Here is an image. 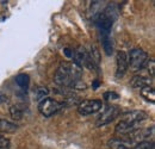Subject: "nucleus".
Instances as JSON below:
<instances>
[{
  "mask_svg": "<svg viewBox=\"0 0 155 149\" xmlns=\"http://www.w3.org/2000/svg\"><path fill=\"white\" fill-rule=\"evenodd\" d=\"M80 71L77 66H73L71 63H62L58 68L54 75V81L58 86H69V87H85V85H81L80 80Z\"/></svg>",
  "mask_w": 155,
  "mask_h": 149,
  "instance_id": "obj_1",
  "label": "nucleus"
},
{
  "mask_svg": "<svg viewBox=\"0 0 155 149\" xmlns=\"http://www.w3.org/2000/svg\"><path fill=\"white\" fill-rule=\"evenodd\" d=\"M148 54L140 48H135L130 51V54L128 55V61H129V66L128 69H130V72H138L141 69L144 68L147 61H148Z\"/></svg>",
  "mask_w": 155,
  "mask_h": 149,
  "instance_id": "obj_2",
  "label": "nucleus"
},
{
  "mask_svg": "<svg viewBox=\"0 0 155 149\" xmlns=\"http://www.w3.org/2000/svg\"><path fill=\"white\" fill-rule=\"evenodd\" d=\"M63 108V104L51 98H44L38 103V111L44 117H51Z\"/></svg>",
  "mask_w": 155,
  "mask_h": 149,
  "instance_id": "obj_3",
  "label": "nucleus"
},
{
  "mask_svg": "<svg viewBox=\"0 0 155 149\" xmlns=\"http://www.w3.org/2000/svg\"><path fill=\"white\" fill-rule=\"evenodd\" d=\"M103 108V103L99 99H85L79 103L78 112L81 116H88L100 111Z\"/></svg>",
  "mask_w": 155,
  "mask_h": 149,
  "instance_id": "obj_4",
  "label": "nucleus"
},
{
  "mask_svg": "<svg viewBox=\"0 0 155 149\" xmlns=\"http://www.w3.org/2000/svg\"><path fill=\"white\" fill-rule=\"evenodd\" d=\"M118 114H119V109H118V106L109 105V106H106V108L103 110V112L100 113V116L98 117L97 122H96V125H97V127L106 125V124L111 123Z\"/></svg>",
  "mask_w": 155,
  "mask_h": 149,
  "instance_id": "obj_5",
  "label": "nucleus"
},
{
  "mask_svg": "<svg viewBox=\"0 0 155 149\" xmlns=\"http://www.w3.org/2000/svg\"><path fill=\"white\" fill-rule=\"evenodd\" d=\"M112 23H114L112 18L105 12L98 15V17L96 18V25L100 30L101 35H110V31H111V28H112Z\"/></svg>",
  "mask_w": 155,
  "mask_h": 149,
  "instance_id": "obj_6",
  "label": "nucleus"
},
{
  "mask_svg": "<svg viewBox=\"0 0 155 149\" xmlns=\"http://www.w3.org/2000/svg\"><path fill=\"white\" fill-rule=\"evenodd\" d=\"M129 61H128V54L125 51H119L116 56V78L124 76L128 71Z\"/></svg>",
  "mask_w": 155,
  "mask_h": 149,
  "instance_id": "obj_7",
  "label": "nucleus"
},
{
  "mask_svg": "<svg viewBox=\"0 0 155 149\" xmlns=\"http://www.w3.org/2000/svg\"><path fill=\"white\" fill-rule=\"evenodd\" d=\"M148 118V113L144 111H131L128 112V113H124L123 114V119L124 122H128V123H131V124H137L144 119Z\"/></svg>",
  "mask_w": 155,
  "mask_h": 149,
  "instance_id": "obj_8",
  "label": "nucleus"
},
{
  "mask_svg": "<svg viewBox=\"0 0 155 149\" xmlns=\"http://www.w3.org/2000/svg\"><path fill=\"white\" fill-rule=\"evenodd\" d=\"M115 130L117 134H120V135H130L131 132L138 130V127L137 124H131V123H128L120 119V122L116 125Z\"/></svg>",
  "mask_w": 155,
  "mask_h": 149,
  "instance_id": "obj_9",
  "label": "nucleus"
},
{
  "mask_svg": "<svg viewBox=\"0 0 155 149\" xmlns=\"http://www.w3.org/2000/svg\"><path fill=\"white\" fill-rule=\"evenodd\" d=\"M150 79L149 78H146V76H142V75H135L131 80H130V85L134 87V88H143L146 86H150Z\"/></svg>",
  "mask_w": 155,
  "mask_h": 149,
  "instance_id": "obj_10",
  "label": "nucleus"
},
{
  "mask_svg": "<svg viewBox=\"0 0 155 149\" xmlns=\"http://www.w3.org/2000/svg\"><path fill=\"white\" fill-rule=\"evenodd\" d=\"M17 124L0 118V132H13L17 130Z\"/></svg>",
  "mask_w": 155,
  "mask_h": 149,
  "instance_id": "obj_11",
  "label": "nucleus"
},
{
  "mask_svg": "<svg viewBox=\"0 0 155 149\" xmlns=\"http://www.w3.org/2000/svg\"><path fill=\"white\" fill-rule=\"evenodd\" d=\"M141 95L150 103L155 101V91L152 86H146V87L141 88Z\"/></svg>",
  "mask_w": 155,
  "mask_h": 149,
  "instance_id": "obj_12",
  "label": "nucleus"
},
{
  "mask_svg": "<svg viewBox=\"0 0 155 149\" xmlns=\"http://www.w3.org/2000/svg\"><path fill=\"white\" fill-rule=\"evenodd\" d=\"M107 146L110 149H129L128 143L119 138H111L107 141Z\"/></svg>",
  "mask_w": 155,
  "mask_h": 149,
  "instance_id": "obj_13",
  "label": "nucleus"
},
{
  "mask_svg": "<svg viewBox=\"0 0 155 149\" xmlns=\"http://www.w3.org/2000/svg\"><path fill=\"white\" fill-rule=\"evenodd\" d=\"M16 82L23 90H26L29 87V84H30V76L28 74H25V73L18 74L16 76Z\"/></svg>",
  "mask_w": 155,
  "mask_h": 149,
  "instance_id": "obj_14",
  "label": "nucleus"
},
{
  "mask_svg": "<svg viewBox=\"0 0 155 149\" xmlns=\"http://www.w3.org/2000/svg\"><path fill=\"white\" fill-rule=\"evenodd\" d=\"M101 41H103V48L105 50V53L107 55H111L114 51V47H112V42L110 39L109 35H101Z\"/></svg>",
  "mask_w": 155,
  "mask_h": 149,
  "instance_id": "obj_15",
  "label": "nucleus"
},
{
  "mask_svg": "<svg viewBox=\"0 0 155 149\" xmlns=\"http://www.w3.org/2000/svg\"><path fill=\"white\" fill-rule=\"evenodd\" d=\"M10 113H11V117L13 119H16V121H20L23 118V111L18 106H12L10 109Z\"/></svg>",
  "mask_w": 155,
  "mask_h": 149,
  "instance_id": "obj_16",
  "label": "nucleus"
},
{
  "mask_svg": "<svg viewBox=\"0 0 155 149\" xmlns=\"http://www.w3.org/2000/svg\"><path fill=\"white\" fill-rule=\"evenodd\" d=\"M48 93H49V91H48V88H47V87H38V88H36V90H35L36 99L39 100V101H41L42 99L47 98Z\"/></svg>",
  "mask_w": 155,
  "mask_h": 149,
  "instance_id": "obj_17",
  "label": "nucleus"
},
{
  "mask_svg": "<svg viewBox=\"0 0 155 149\" xmlns=\"http://www.w3.org/2000/svg\"><path fill=\"white\" fill-rule=\"evenodd\" d=\"M133 149H154V143L152 141H141Z\"/></svg>",
  "mask_w": 155,
  "mask_h": 149,
  "instance_id": "obj_18",
  "label": "nucleus"
},
{
  "mask_svg": "<svg viewBox=\"0 0 155 149\" xmlns=\"http://www.w3.org/2000/svg\"><path fill=\"white\" fill-rule=\"evenodd\" d=\"M144 67H147V69H148V72H149L150 76H152V78H154V74H155V63H154V60H148Z\"/></svg>",
  "mask_w": 155,
  "mask_h": 149,
  "instance_id": "obj_19",
  "label": "nucleus"
},
{
  "mask_svg": "<svg viewBox=\"0 0 155 149\" xmlns=\"http://www.w3.org/2000/svg\"><path fill=\"white\" fill-rule=\"evenodd\" d=\"M10 148V140L0 136V149H8Z\"/></svg>",
  "mask_w": 155,
  "mask_h": 149,
  "instance_id": "obj_20",
  "label": "nucleus"
},
{
  "mask_svg": "<svg viewBox=\"0 0 155 149\" xmlns=\"http://www.w3.org/2000/svg\"><path fill=\"white\" fill-rule=\"evenodd\" d=\"M104 98L106 100H115V99H118L119 95L116 93V92H105L104 93Z\"/></svg>",
  "mask_w": 155,
  "mask_h": 149,
  "instance_id": "obj_21",
  "label": "nucleus"
},
{
  "mask_svg": "<svg viewBox=\"0 0 155 149\" xmlns=\"http://www.w3.org/2000/svg\"><path fill=\"white\" fill-rule=\"evenodd\" d=\"M63 51H64V55L67 56V57H69V58H72V60H73V55H74V51H73V50H71V49L66 48Z\"/></svg>",
  "mask_w": 155,
  "mask_h": 149,
  "instance_id": "obj_22",
  "label": "nucleus"
},
{
  "mask_svg": "<svg viewBox=\"0 0 155 149\" xmlns=\"http://www.w3.org/2000/svg\"><path fill=\"white\" fill-rule=\"evenodd\" d=\"M98 86H99V81H94V82H93V88L96 90Z\"/></svg>",
  "mask_w": 155,
  "mask_h": 149,
  "instance_id": "obj_23",
  "label": "nucleus"
}]
</instances>
